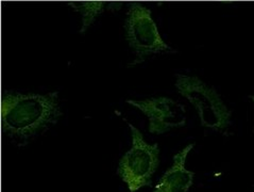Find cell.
I'll return each instance as SVG.
<instances>
[{"mask_svg": "<svg viewBox=\"0 0 254 192\" xmlns=\"http://www.w3.org/2000/svg\"><path fill=\"white\" fill-rule=\"evenodd\" d=\"M62 115L58 90L45 94L6 91L2 95V131L19 147L47 132Z\"/></svg>", "mask_w": 254, "mask_h": 192, "instance_id": "cell-1", "label": "cell"}, {"mask_svg": "<svg viewBox=\"0 0 254 192\" xmlns=\"http://www.w3.org/2000/svg\"><path fill=\"white\" fill-rule=\"evenodd\" d=\"M175 85L178 93L195 107L203 127L222 131L230 126L232 111L214 87L196 76L178 73Z\"/></svg>", "mask_w": 254, "mask_h": 192, "instance_id": "cell-2", "label": "cell"}, {"mask_svg": "<svg viewBox=\"0 0 254 192\" xmlns=\"http://www.w3.org/2000/svg\"><path fill=\"white\" fill-rule=\"evenodd\" d=\"M126 40L135 54L129 66L144 62L147 58L176 50L164 42L151 16V10L140 3H131L125 20Z\"/></svg>", "mask_w": 254, "mask_h": 192, "instance_id": "cell-3", "label": "cell"}, {"mask_svg": "<svg viewBox=\"0 0 254 192\" xmlns=\"http://www.w3.org/2000/svg\"><path fill=\"white\" fill-rule=\"evenodd\" d=\"M132 135V146L122 157L117 175L127 184L130 192L151 186L152 176L160 166L159 144H149L141 132L129 123Z\"/></svg>", "mask_w": 254, "mask_h": 192, "instance_id": "cell-4", "label": "cell"}, {"mask_svg": "<svg viewBox=\"0 0 254 192\" xmlns=\"http://www.w3.org/2000/svg\"><path fill=\"white\" fill-rule=\"evenodd\" d=\"M128 104L139 109L149 119V131L163 135L173 128L186 125V108L181 102L166 96L151 97L143 100L128 99Z\"/></svg>", "mask_w": 254, "mask_h": 192, "instance_id": "cell-5", "label": "cell"}, {"mask_svg": "<svg viewBox=\"0 0 254 192\" xmlns=\"http://www.w3.org/2000/svg\"><path fill=\"white\" fill-rule=\"evenodd\" d=\"M195 144L191 143L174 156V162L155 185L153 192H189L195 173L186 169L185 162Z\"/></svg>", "mask_w": 254, "mask_h": 192, "instance_id": "cell-6", "label": "cell"}, {"mask_svg": "<svg viewBox=\"0 0 254 192\" xmlns=\"http://www.w3.org/2000/svg\"><path fill=\"white\" fill-rule=\"evenodd\" d=\"M70 8L82 15V27L80 33H85L96 18L104 12L108 3L103 1H84V2H68Z\"/></svg>", "mask_w": 254, "mask_h": 192, "instance_id": "cell-7", "label": "cell"}, {"mask_svg": "<svg viewBox=\"0 0 254 192\" xmlns=\"http://www.w3.org/2000/svg\"><path fill=\"white\" fill-rule=\"evenodd\" d=\"M250 98L253 100V102H254V95H252V96H250ZM253 132H254V127H253Z\"/></svg>", "mask_w": 254, "mask_h": 192, "instance_id": "cell-8", "label": "cell"}]
</instances>
